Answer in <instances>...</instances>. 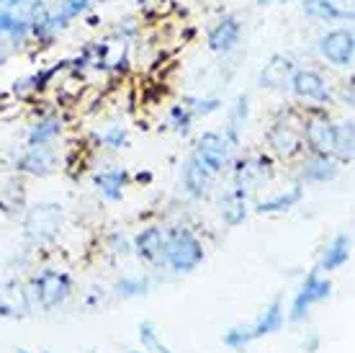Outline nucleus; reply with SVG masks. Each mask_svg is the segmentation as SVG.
Instances as JSON below:
<instances>
[{"label":"nucleus","instance_id":"obj_1","mask_svg":"<svg viewBox=\"0 0 355 353\" xmlns=\"http://www.w3.org/2000/svg\"><path fill=\"white\" fill-rule=\"evenodd\" d=\"M206 247L193 230L188 227H170L165 230L162 245V265H168L173 274H191L204 263Z\"/></svg>","mask_w":355,"mask_h":353},{"label":"nucleus","instance_id":"obj_2","mask_svg":"<svg viewBox=\"0 0 355 353\" xmlns=\"http://www.w3.org/2000/svg\"><path fill=\"white\" fill-rule=\"evenodd\" d=\"M26 289L31 304H36L44 312H52L72 297V276L60 268H42L39 274L31 276Z\"/></svg>","mask_w":355,"mask_h":353},{"label":"nucleus","instance_id":"obj_3","mask_svg":"<svg viewBox=\"0 0 355 353\" xmlns=\"http://www.w3.org/2000/svg\"><path fill=\"white\" fill-rule=\"evenodd\" d=\"M64 224V209L54 202H42L34 204L26 209L24 217V238L31 245H46L57 240V235L62 232Z\"/></svg>","mask_w":355,"mask_h":353},{"label":"nucleus","instance_id":"obj_4","mask_svg":"<svg viewBox=\"0 0 355 353\" xmlns=\"http://www.w3.org/2000/svg\"><path fill=\"white\" fill-rule=\"evenodd\" d=\"M332 281H329L327 276H322L317 268H311L309 274L304 276L302 286H299V292L293 297L291 307H288V322L291 325H299L304 320L309 318V309L314 304H320V302L329 299L332 297Z\"/></svg>","mask_w":355,"mask_h":353},{"label":"nucleus","instance_id":"obj_5","mask_svg":"<svg viewBox=\"0 0 355 353\" xmlns=\"http://www.w3.org/2000/svg\"><path fill=\"white\" fill-rule=\"evenodd\" d=\"M193 158L204 165L214 178L224 173L232 160V145L224 140V134L219 132H204L196 140Z\"/></svg>","mask_w":355,"mask_h":353},{"label":"nucleus","instance_id":"obj_6","mask_svg":"<svg viewBox=\"0 0 355 353\" xmlns=\"http://www.w3.org/2000/svg\"><path fill=\"white\" fill-rule=\"evenodd\" d=\"M288 88L293 90V96L302 98V101H311V104H332V90H329V83L322 78L317 70L311 67H302V70H293L291 83Z\"/></svg>","mask_w":355,"mask_h":353},{"label":"nucleus","instance_id":"obj_7","mask_svg":"<svg viewBox=\"0 0 355 353\" xmlns=\"http://www.w3.org/2000/svg\"><path fill=\"white\" fill-rule=\"evenodd\" d=\"M31 297H28L26 284L18 279H6L0 281V318L6 320H26L31 315Z\"/></svg>","mask_w":355,"mask_h":353},{"label":"nucleus","instance_id":"obj_8","mask_svg":"<svg viewBox=\"0 0 355 353\" xmlns=\"http://www.w3.org/2000/svg\"><path fill=\"white\" fill-rule=\"evenodd\" d=\"M320 54L335 67H350L355 57V36L347 28L329 31L320 39Z\"/></svg>","mask_w":355,"mask_h":353},{"label":"nucleus","instance_id":"obj_9","mask_svg":"<svg viewBox=\"0 0 355 353\" xmlns=\"http://www.w3.org/2000/svg\"><path fill=\"white\" fill-rule=\"evenodd\" d=\"M268 142H270V147H273L275 155H281V158H296V155L304 150L302 126L284 116V119H278V122L270 126Z\"/></svg>","mask_w":355,"mask_h":353},{"label":"nucleus","instance_id":"obj_10","mask_svg":"<svg viewBox=\"0 0 355 353\" xmlns=\"http://www.w3.org/2000/svg\"><path fill=\"white\" fill-rule=\"evenodd\" d=\"M335 132H338V124H332L329 119H306L302 124L304 142L309 145L311 155H327V158H332V152H335Z\"/></svg>","mask_w":355,"mask_h":353},{"label":"nucleus","instance_id":"obj_11","mask_svg":"<svg viewBox=\"0 0 355 353\" xmlns=\"http://www.w3.org/2000/svg\"><path fill=\"white\" fill-rule=\"evenodd\" d=\"M162 245H165V230L157 224L139 230L132 240L134 256L150 265H162Z\"/></svg>","mask_w":355,"mask_h":353},{"label":"nucleus","instance_id":"obj_12","mask_svg":"<svg viewBox=\"0 0 355 353\" xmlns=\"http://www.w3.org/2000/svg\"><path fill=\"white\" fill-rule=\"evenodd\" d=\"M54 168H57V152L49 145H44V147H26V152L16 160V170L26 173V176L44 178L49 173H54Z\"/></svg>","mask_w":355,"mask_h":353},{"label":"nucleus","instance_id":"obj_13","mask_svg":"<svg viewBox=\"0 0 355 353\" xmlns=\"http://www.w3.org/2000/svg\"><path fill=\"white\" fill-rule=\"evenodd\" d=\"M350 247H353V238H350L347 232H340V235H335V238L324 245V250H322V258H320L317 271H320V274H332V271H340V268L350 261Z\"/></svg>","mask_w":355,"mask_h":353},{"label":"nucleus","instance_id":"obj_14","mask_svg":"<svg viewBox=\"0 0 355 353\" xmlns=\"http://www.w3.org/2000/svg\"><path fill=\"white\" fill-rule=\"evenodd\" d=\"M219 212L230 227H240L248 220V191L240 186H232L230 191H224L219 199Z\"/></svg>","mask_w":355,"mask_h":353},{"label":"nucleus","instance_id":"obj_15","mask_svg":"<svg viewBox=\"0 0 355 353\" xmlns=\"http://www.w3.org/2000/svg\"><path fill=\"white\" fill-rule=\"evenodd\" d=\"M211 186H214V176L191 155L188 163L183 165V188H186V194L191 199H204V196H209Z\"/></svg>","mask_w":355,"mask_h":353},{"label":"nucleus","instance_id":"obj_16","mask_svg":"<svg viewBox=\"0 0 355 353\" xmlns=\"http://www.w3.org/2000/svg\"><path fill=\"white\" fill-rule=\"evenodd\" d=\"M293 62L284 54H273L270 60L266 62V67L260 70V85L263 88H270V90H278V88H286L288 83H291V75H293Z\"/></svg>","mask_w":355,"mask_h":353},{"label":"nucleus","instance_id":"obj_17","mask_svg":"<svg viewBox=\"0 0 355 353\" xmlns=\"http://www.w3.org/2000/svg\"><path fill=\"white\" fill-rule=\"evenodd\" d=\"M93 183H96V191L106 202L116 204L124 199V188L129 183V173L124 168H108V170H101L93 176Z\"/></svg>","mask_w":355,"mask_h":353},{"label":"nucleus","instance_id":"obj_18","mask_svg":"<svg viewBox=\"0 0 355 353\" xmlns=\"http://www.w3.org/2000/svg\"><path fill=\"white\" fill-rule=\"evenodd\" d=\"M286 322V312H284V302L281 299H273L270 304L260 309L258 320L250 325V333H252V340H258V338H266V336H273L278 333Z\"/></svg>","mask_w":355,"mask_h":353},{"label":"nucleus","instance_id":"obj_19","mask_svg":"<svg viewBox=\"0 0 355 353\" xmlns=\"http://www.w3.org/2000/svg\"><path fill=\"white\" fill-rule=\"evenodd\" d=\"M240 31H242V26L237 18H232V16L222 18V21L209 31V49H211V52H224V54L232 52V49L237 47V42H240Z\"/></svg>","mask_w":355,"mask_h":353},{"label":"nucleus","instance_id":"obj_20","mask_svg":"<svg viewBox=\"0 0 355 353\" xmlns=\"http://www.w3.org/2000/svg\"><path fill=\"white\" fill-rule=\"evenodd\" d=\"M340 173V165L335 158H327V155H311L306 163H304L302 178L306 183H327V181H335Z\"/></svg>","mask_w":355,"mask_h":353},{"label":"nucleus","instance_id":"obj_21","mask_svg":"<svg viewBox=\"0 0 355 353\" xmlns=\"http://www.w3.org/2000/svg\"><path fill=\"white\" fill-rule=\"evenodd\" d=\"M302 196H304L302 186L299 183L288 186L286 191H278V194L270 196V199H263V202L255 204V212L258 214H284L302 202Z\"/></svg>","mask_w":355,"mask_h":353},{"label":"nucleus","instance_id":"obj_22","mask_svg":"<svg viewBox=\"0 0 355 353\" xmlns=\"http://www.w3.org/2000/svg\"><path fill=\"white\" fill-rule=\"evenodd\" d=\"M62 134V119H57V116H44V119H39V122L28 129L26 134V145L28 147H44L54 137H60Z\"/></svg>","mask_w":355,"mask_h":353},{"label":"nucleus","instance_id":"obj_23","mask_svg":"<svg viewBox=\"0 0 355 353\" xmlns=\"http://www.w3.org/2000/svg\"><path fill=\"white\" fill-rule=\"evenodd\" d=\"M248 116H250L248 96H237L234 106H232L230 122H227V129H224V140L232 145V150H234V147H240V134H242V126L248 124Z\"/></svg>","mask_w":355,"mask_h":353},{"label":"nucleus","instance_id":"obj_24","mask_svg":"<svg viewBox=\"0 0 355 353\" xmlns=\"http://www.w3.org/2000/svg\"><path fill=\"white\" fill-rule=\"evenodd\" d=\"M150 289H152V281L147 274L121 276V279L114 284V294L119 299H137V297H144Z\"/></svg>","mask_w":355,"mask_h":353},{"label":"nucleus","instance_id":"obj_25","mask_svg":"<svg viewBox=\"0 0 355 353\" xmlns=\"http://www.w3.org/2000/svg\"><path fill=\"white\" fill-rule=\"evenodd\" d=\"M353 126H355L353 119L338 124V132H335V152H332V158H338V163H353V152H355Z\"/></svg>","mask_w":355,"mask_h":353},{"label":"nucleus","instance_id":"obj_26","mask_svg":"<svg viewBox=\"0 0 355 353\" xmlns=\"http://www.w3.org/2000/svg\"><path fill=\"white\" fill-rule=\"evenodd\" d=\"M304 13L320 21H338V18H347V10H340L332 0H304Z\"/></svg>","mask_w":355,"mask_h":353},{"label":"nucleus","instance_id":"obj_27","mask_svg":"<svg viewBox=\"0 0 355 353\" xmlns=\"http://www.w3.org/2000/svg\"><path fill=\"white\" fill-rule=\"evenodd\" d=\"M139 343H142V351L147 353H173L168 345L160 340V333L152 320H142L139 322Z\"/></svg>","mask_w":355,"mask_h":353},{"label":"nucleus","instance_id":"obj_28","mask_svg":"<svg viewBox=\"0 0 355 353\" xmlns=\"http://www.w3.org/2000/svg\"><path fill=\"white\" fill-rule=\"evenodd\" d=\"M60 70V67H52V70H42L36 72V75H28L24 80H16V85H13V93L16 96H26V93H34V90H44L49 85V80L54 78V72Z\"/></svg>","mask_w":355,"mask_h":353},{"label":"nucleus","instance_id":"obj_29","mask_svg":"<svg viewBox=\"0 0 355 353\" xmlns=\"http://www.w3.org/2000/svg\"><path fill=\"white\" fill-rule=\"evenodd\" d=\"M222 343L227 345V348H232V351H242L245 345L252 343V333H250V325H234L230 327L227 333L222 336Z\"/></svg>","mask_w":355,"mask_h":353},{"label":"nucleus","instance_id":"obj_30","mask_svg":"<svg viewBox=\"0 0 355 353\" xmlns=\"http://www.w3.org/2000/svg\"><path fill=\"white\" fill-rule=\"evenodd\" d=\"M101 142L106 145L108 150H124V147H129V129L121 126V124H114V126H108L106 132L101 134Z\"/></svg>","mask_w":355,"mask_h":353},{"label":"nucleus","instance_id":"obj_31","mask_svg":"<svg viewBox=\"0 0 355 353\" xmlns=\"http://www.w3.org/2000/svg\"><path fill=\"white\" fill-rule=\"evenodd\" d=\"M170 122H173L178 134H188L191 126H193V114H191V108L186 104H178V106L170 108Z\"/></svg>","mask_w":355,"mask_h":353},{"label":"nucleus","instance_id":"obj_32","mask_svg":"<svg viewBox=\"0 0 355 353\" xmlns=\"http://www.w3.org/2000/svg\"><path fill=\"white\" fill-rule=\"evenodd\" d=\"M186 106L191 108V114L193 116H209V114H216L219 108H222V101L219 98H186Z\"/></svg>","mask_w":355,"mask_h":353},{"label":"nucleus","instance_id":"obj_33","mask_svg":"<svg viewBox=\"0 0 355 353\" xmlns=\"http://www.w3.org/2000/svg\"><path fill=\"white\" fill-rule=\"evenodd\" d=\"M88 8H90V0H62V6H60V16H62L64 21H70V18L85 13Z\"/></svg>","mask_w":355,"mask_h":353},{"label":"nucleus","instance_id":"obj_34","mask_svg":"<svg viewBox=\"0 0 355 353\" xmlns=\"http://www.w3.org/2000/svg\"><path fill=\"white\" fill-rule=\"evenodd\" d=\"M108 245H111V253H116V256H126L132 250V243L124 238V232H114L108 238Z\"/></svg>","mask_w":355,"mask_h":353},{"label":"nucleus","instance_id":"obj_35","mask_svg":"<svg viewBox=\"0 0 355 353\" xmlns=\"http://www.w3.org/2000/svg\"><path fill=\"white\" fill-rule=\"evenodd\" d=\"M28 34H31V24H28V21H24V18H16V24H13V28H10V34H8L10 39L21 44Z\"/></svg>","mask_w":355,"mask_h":353},{"label":"nucleus","instance_id":"obj_36","mask_svg":"<svg viewBox=\"0 0 355 353\" xmlns=\"http://www.w3.org/2000/svg\"><path fill=\"white\" fill-rule=\"evenodd\" d=\"M317 348H320V333H317V330H311L309 336L302 340V351L304 353H317Z\"/></svg>","mask_w":355,"mask_h":353},{"label":"nucleus","instance_id":"obj_37","mask_svg":"<svg viewBox=\"0 0 355 353\" xmlns=\"http://www.w3.org/2000/svg\"><path fill=\"white\" fill-rule=\"evenodd\" d=\"M16 24V16L10 13V10H0V34H10V28Z\"/></svg>","mask_w":355,"mask_h":353},{"label":"nucleus","instance_id":"obj_38","mask_svg":"<svg viewBox=\"0 0 355 353\" xmlns=\"http://www.w3.org/2000/svg\"><path fill=\"white\" fill-rule=\"evenodd\" d=\"M0 3H3V6H6V10H8V8H16V6H24L26 0H0Z\"/></svg>","mask_w":355,"mask_h":353},{"label":"nucleus","instance_id":"obj_39","mask_svg":"<svg viewBox=\"0 0 355 353\" xmlns=\"http://www.w3.org/2000/svg\"><path fill=\"white\" fill-rule=\"evenodd\" d=\"M126 353H147V351H139V348H129Z\"/></svg>","mask_w":355,"mask_h":353},{"label":"nucleus","instance_id":"obj_40","mask_svg":"<svg viewBox=\"0 0 355 353\" xmlns=\"http://www.w3.org/2000/svg\"><path fill=\"white\" fill-rule=\"evenodd\" d=\"M3 65H6V54L0 52V67H3Z\"/></svg>","mask_w":355,"mask_h":353},{"label":"nucleus","instance_id":"obj_41","mask_svg":"<svg viewBox=\"0 0 355 353\" xmlns=\"http://www.w3.org/2000/svg\"><path fill=\"white\" fill-rule=\"evenodd\" d=\"M16 353H34V351H28V348H18Z\"/></svg>","mask_w":355,"mask_h":353},{"label":"nucleus","instance_id":"obj_42","mask_svg":"<svg viewBox=\"0 0 355 353\" xmlns=\"http://www.w3.org/2000/svg\"><path fill=\"white\" fill-rule=\"evenodd\" d=\"M260 6H268V3H273V0H258Z\"/></svg>","mask_w":355,"mask_h":353},{"label":"nucleus","instance_id":"obj_43","mask_svg":"<svg viewBox=\"0 0 355 353\" xmlns=\"http://www.w3.org/2000/svg\"><path fill=\"white\" fill-rule=\"evenodd\" d=\"M345 3H353V0H345Z\"/></svg>","mask_w":355,"mask_h":353},{"label":"nucleus","instance_id":"obj_44","mask_svg":"<svg viewBox=\"0 0 355 353\" xmlns=\"http://www.w3.org/2000/svg\"><path fill=\"white\" fill-rule=\"evenodd\" d=\"M88 353H98V351H88Z\"/></svg>","mask_w":355,"mask_h":353},{"label":"nucleus","instance_id":"obj_45","mask_svg":"<svg viewBox=\"0 0 355 353\" xmlns=\"http://www.w3.org/2000/svg\"><path fill=\"white\" fill-rule=\"evenodd\" d=\"M44 353H54V351H44Z\"/></svg>","mask_w":355,"mask_h":353}]
</instances>
